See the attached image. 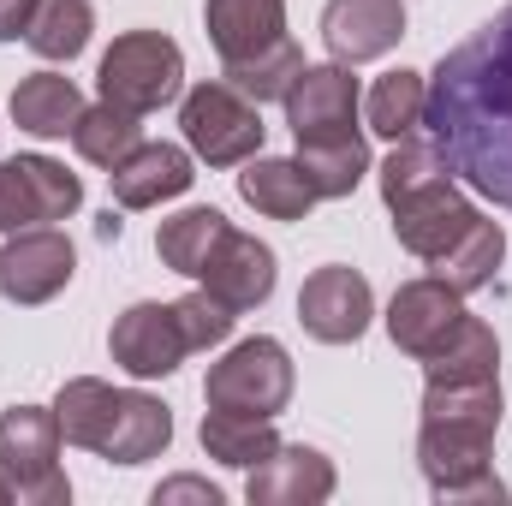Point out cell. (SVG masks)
Instances as JSON below:
<instances>
[{"mask_svg": "<svg viewBox=\"0 0 512 506\" xmlns=\"http://www.w3.org/2000/svg\"><path fill=\"white\" fill-rule=\"evenodd\" d=\"M423 126L477 197L512 209V6L441 54Z\"/></svg>", "mask_w": 512, "mask_h": 506, "instance_id": "6da1fadb", "label": "cell"}, {"mask_svg": "<svg viewBox=\"0 0 512 506\" xmlns=\"http://www.w3.org/2000/svg\"><path fill=\"white\" fill-rule=\"evenodd\" d=\"M96 84H102V102L131 108V114H155V108H167V102L179 96V84H185V54H179V42L161 36V30H126V36H114V48L102 54Z\"/></svg>", "mask_w": 512, "mask_h": 506, "instance_id": "7a4b0ae2", "label": "cell"}, {"mask_svg": "<svg viewBox=\"0 0 512 506\" xmlns=\"http://www.w3.org/2000/svg\"><path fill=\"white\" fill-rule=\"evenodd\" d=\"M60 417L54 405H12L0 417V477L30 506H66V477H60Z\"/></svg>", "mask_w": 512, "mask_h": 506, "instance_id": "3957f363", "label": "cell"}, {"mask_svg": "<svg viewBox=\"0 0 512 506\" xmlns=\"http://www.w3.org/2000/svg\"><path fill=\"white\" fill-rule=\"evenodd\" d=\"M179 126H185V143L197 161L209 167H239L262 149V108L251 96H239L227 78L221 84H197L185 102H179Z\"/></svg>", "mask_w": 512, "mask_h": 506, "instance_id": "277c9868", "label": "cell"}, {"mask_svg": "<svg viewBox=\"0 0 512 506\" xmlns=\"http://www.w3.org/2000/svg\"><path fill=\"white\" fill-rule=\"evenodd\" d=\"M203 399L209 405H227V411H256V417H280L286 399H292V358L280 340H239L203 381Z\"/></svg>", "mask_w": 512, "mask_h": 506, "instance_id": "5b68a950", "label": "cell"}, {"mask_svg": "<svg viewBox=\"0 0 512 506\" xmlns=\"http://www.w3.org/2000/svg\"><path fill=\"white\" fill-rule=\"evenodd\" d=\"M78 203H84V185L60 161H48V155L0 161V233L66 221V215H78Z\"/></svg>", "mask_w": 512, "mask_h": 506, "instance_id": "8992f818", "label": "cell"}, {"mask_svg": "<svg viewBox=\"0 0 512 506\" xmlns=\"http://www.w3.org/2000/svg\"><path fill=\"white\" fill-rule=\"evenodd\" d=\"M495 429L501 423H477V417H423L417 429V465L435 489V501L453 506V495L477 477H489L495 459Z\"/></svg>", "mask_w": 512, "mask_h": 506, "instance_id": "52a82bcc", "label": "cell"}, {"mask_svg": "<svg viewBox=\"0 0 512 506\" xmlns=\"http://www.w3.org/2000/svg\"><path fill=\"white\" fill-rule=\"evenodd\" d=\"M370 316H376L370 280H364L358 268H346V262L316 268V274L304 280V292H298V322H304V334L322 340V346H352V340H364Z\"/></svg>", "mask_w": 512, "mask_h": 506, "instance_id": "ba28073f", "label": "cell"}, {"mask_svg": "<svg viewBox=\"0 0 512 506\" xmlns=\"http://www.w3.org/2000/svg\"><path fill=\"white\" fill-rule=\"evenodd\" d=\"M72 268H78V251L66 233L24 227V233H6L0 245V292L12 304H48L54 292L72 286Z\"/></svg>", "mask_w": 512, "mask_h": 506, "instance_id": "9c48e42d", "label": "cell"}, {"mask_svg": "<svg viewBox=\"0 0 512 506\" xmlns=\"http://www.w3.org/2000/svg\"><path fill=\"white\" fill-rule=\"evenodd\" d=\"M286 126L298 143H328V137H352L358 120V78L334 60V66H304L286 90Z\"/></svg>", "mask_w": 512, "mask_h": 506, "instance_id": "30bf717a", "label": "cell"}, {"mask_svg": "<svg viewBox=\"0 0 512 506\" xmlns=\"http://www.w3.org/2000/svg\"><path fill=\"white\" fill-rule=\"evenodd\" d=\"M108 346H114V364H120L126 376H137V381L173 376V370L191 358V340H185L173 304H131L126 316L114 322Z\"/></svg>", "mask_w": 512, "mask_h": 506, "instance_id": "8fae6325", "label": "cell"}, {"mask_svg": "<svg viewBox=\"0 0 512 506\" xmlns=\"http://www.w3.org/2000/svg\"><path fill=\"white\" fill-rule=\"evenodd\" d=\"M465 322V292H453L447 280H405L399 292H393V304H387V334H393V346L399 352H411V358H429L453 328Z\"/></svg>", "mask_w": 512, "mask_h": 506, "instance_id": "7c38bea8", "label": "cell"}, {"mask_svg": "<svg viewBox=\"0 0 512 506\" xmlns=\"http://www.w3.org/2000/svg\"><path fill=\"white\" fill-rule=\"evenodd\" d=\"M405 36V6L399 0H328L322 6V42L340 66L382 60Z\"/></svg>", "mask_w": 512, "mask_h": 506, "instance_id": "4fadbf2b", "label": "cell"}, {"mask_svg": "<svg viewBox=\"0 0 512 506\" xmlns=\"http://www.w3.org/2000/svg\"><path fill=\"white\" fill-rule=\"evenodd\" d=\"M197 280H203L221 304L256 310V304H268V292H274V251H268L262 239H251V233L227 227V233L215 239L209 262L197 268Z\"/></svg>", "mask_w": 512, "mask_h": 506, "instance_id": "5bb4252c", "label": "cell"}, {"mask_svg": "<svg viewBox=\"0 0 512 506\" xmlns=\"http://www.w3.org/2000/svg\"><path fill=\"white\" fill-rule=\"evenodd\" d=\"M471 221H477V209L465 203V191H459L453 179H441V185H429V191L393 203V239L411 256H423V262H435Z\"/></svg>", "mask_w": 512, "mask_h": 506, "instance_id": "9a60e30c", "label": "cell"}, {"mask_svg": "<svg viewBox=\"0 0 512 506\" xmlns=\"http://www.w3.org/2000/svg\"><path fill=\"white\" fill-rule=\"evenodd\" d=\"M334 495V465L316 447H274L262 465H251L245 501L251 506H316Z\"/></svg>", "mask_w": 512, "mask_h": 506, "instance_id": "2e32d148", "label": "cell"}, {"mask_svg": "<svg viewBox=\"0 0 512 506\" xmlns=\"http://www.w3.org/2000/svg\"><path fill=\"white\" fill-rule=\"evenodd\" d=\"M108 179H114V203L120 209H155V203L191 191L197 173H191L185 149H173V143H137Z\"/></svg>", "mask_w": 512, "mask_h": 506, "instance_id": "e0dca14e", "label": "cell"}, {"mask_svg": "<svg viewBox=\"0 0 512 506\" xmlns=\"http://www.w3.org/2000/svg\"><path fill=\"white\" fill-rule=\"evenodd\" d=\"M203 24H209L221 66H233V60H251L286 36V0H209Z\"/></svg>", "mask_w": 512, "mask_h": 506, "instance_id": "ac0fdd59", "label": "cell"}, {"mask_svg": "<svg viewBox=\"0 0 512 506\" xmlns=\"http://www.w3.org/2000/svg\"><path fill=\"white\" fill-rule=\"evenodd\" d=\"M173 441V411L149 393H120L114 399V423L102 435V459L108 465H143V459H161Z\"/></svg>", "mask_w": 512, "mask_h": 506, "instance_id": "d6986e66", "label": "cell"}, {"mask_svg": "<svg viewBox=\"0 0 512 506\" xmlns=\"http://www.w3.org/2000/svg\"><path fill=\"white\" fill-rule=\"evenodd\" d=\"M78 114H84V96L66 72H30L12 90V120L30 137H72Z\"/></svg>", "mask_w": 512, "mask_h": 506, "instance_id": "ffe728a7", "label": "cell"}, {"mask_svg": "<svg viewBox=\"0 0 512 506\" xmlns=\"http://www.w3.org/2000/svg\"><path fill=\"white\" fill-rule=\"evenodd\" d=\"M239 197L251 203L256 215H268V221H304L310 203H316L304 167L298 161H280V155H256L251 167L239 173Z\"/></svg>", "mask_w": 512, "mask_h": 506, "instance_id": "44dd1931", "label": "cell"}, {"mask_svg": "<svg viewBox=\"0 0 512 506\" xmlns=\"http://www.w3.org/2000/svg\"><path fill=\"white\" fill-rule=\"evenodd\" d=\"M274 447H280L274 417L209 405V417H203V453H209V459H221V465H233V471H251V465H262Z\"/></svg>", "mask_w": 512, "mask_h": 506, "instance_id": "7402d4cb", "label": "cell"}, {"mask_svg": "<svg viewBox=\"0 0 512 506\" xmlns=\"http://www.w3.org/2000/svg\"><path fill=\"white\" fill-rule=\"evenodd\" d=\"M423 370H429V381H495V370H501V340H495L489 322H477L465 310V322L423 358Z\"/></svg>", "mask_w": 512, "mask_h": 506, "instance_id": "603a6c76", "label": "cell"}, {"mask_svg": "<svg viewBox=\"0 0 512 506\" xmlns=\"http://www.w3.org/2000/svg\"><path fill=\"white\" fill-rule=\"evenodd\" d=\"M501 256H507V233L495 227V221H471L447 251L435 256V280H447L453 292H477V286H489L495 280V268H501Z\"/></svg>", "mask_w": 512, "mask_h": 506, "instance_id": "cb8c5ba5", "label": "cell"}, {"mask_svg": "<svg viewBox=\"0 0 512 506\" xmlns=\"http://www.w3.org/2000/svg\"><path fill=\"white\" fill-rule=\"evenodd\" d=\"M298 167H304L316 203L322 197H352L358 179L370 173V143L358 131L352 137H328V143H298Z\"/></svg>", "mask_w": 512, "mask_h": 506, "instance_id": "d4e9b609", "label": "cell"}, {"mask_svg": "<svg viewBox=\"0 0 512 506\" xmlns=\"http://www.w3.org/2000/svg\"><path fill=\"white\" fill-rule=\"evenodd\" d=\"M114 399H120V387H108V381L96 376H72L60 387V399H54V417H60V435L72 441V447H102V435H108V423H114Z\"/></svg>", "mask_w": 512, "mask_h": 506, "instance_id": "484cf974", "label": "cell"}, {"mask_svg": "<svg viewBox=\"0 0 512 506\" xmlns=\"http://www.w3.org/2000/svg\"><path fill=\"white\" fill-rule=\"evenodd\" d=\"M90 30H96L90 0H36V18L24 30V42L42 60H78L90 48Z\"/></svg>", "mask_w": 512, "mask_h": 506, "instance_id": "4316f807", "label": "cell"}, {"mask_svg": "<svg viewBox=\"0 0 512 506\" xmlns=\"http://www.w3.org/2000/svg\"><path fill=\"white\" fill-rule=\"evenodd\" d=\"M453 167H447V155H441V143L435 137H417V131H405L399 143H393V155L382 161V203H405V197H417V191H429V185H441Z\"/></svg>", "mask_w": 512, "mask_h": 506, "instance_id": "83f0119b", "label": "cell"}, {"mask_svg": "<svg viewBox=\"0 0 512 506\" xmlns=\"http://www.w3.org/2000/svg\"><path fill=\"white\" fill-rule=\"evenodd\" d=\"M143 114H131V108H114V102H96V108H84L78 114V126H72V143H78V155L84 161H96V167H120L131 149L143 143V126H137Z\"/></svg>", "mask_w": 512, "mask_h": 506, "instance_id": "f1b7e54d", "label": "cell"}, {"mask_svg": "<svg viewBox=\"0 0 512 506\" xmlns=\"http://www.w3.org/2000/svg\"><path fill=\"white\" fill-rule=\"evenodd\" d=\"M221 233H227V215H221V209H185V215L161 221L155 251H161V262H167L173 274L197 280V268L209 262V251H215V239H221Z\"/></svg>", "mask_w": 512, "mask_h": 506, "instance_id": "f546056e", "label": "cell"}, {"mask_svg": "<svg viewBox=\"0 0 512 506\" xmlns=\"http://www.w3.org/2000/svg\"><path fill=\"white\" fill-rule=\"evenodd\" d=\"M423 102H429V84H423V72H387L376 78V90H370V131L376 137H405V131L423 126Z\"/></svg>", "mask_w": 512, "mask_h": 506, "instance_id": "4dcf8cb0", "label": "cell"}, {"mask_svg": "<svg viewBox=\"0 0 512 506\" xmlns=\"http://www.w3.org/2000/svg\"><path fill=\"white\" fill-rule=\"evenodd\" d=\"M298 72H304V54L280 36L274 48H262V54H251V60H233V66H227V84L262 108V102H286V90H292Z\"/></svg>", "mask_w": 512, "mask_h": 506, "instance_id": "1f68e13d", "label": "cell"}, {"mask_svg": "<svg viewBox=\"0 0 512 506\" xmlns=\"http://www.w3.org/2000/svg\"><path fill=\"white\" fill-rule=\"evenodd\" d=\"M173 310H179V328H185L191 352H209V346H221V340L233 334V322H239V310H233V304H221L209 286H197V292H191V298H179Z\"/></svg>", "mask_w": 512, "mask_h": 506, "instance_id": "d6a6232c", "label": "cell"}, {"mask_svg": "<svg viewBox=\"0 0 512 506\" xmlns=\"http://www.w3.org/2000/svg\"><path fill=\"white\" fill-rule=\"evenodd\" d=\"M167 501L221 506V489H215V483H203V477H173V483H161V489H155V506H167Z\"/></svg>", "mask_w": 512, "mask_h": 506, "instance_id": "836d02e7", "label": "cell"}, {"mask_svg": "<svg viewBox=\"0 0 512 506\" xmlns=\"http://www.w3.org/2000/svg\"><path fill=\"white\" fill-rule=\"evenodd\" d=\"M30 18H36V0H0V42L24 36V30H30Z\"/></svg>", "mask_w": 512, "mask_h": 506, "instance_id": "e575fe53", "label": "cell"}, {"mask_svg": "<svg viewBox=\"0 0 512 506\" xmlns=\"http://www.w3.org/2000/svg\"><path fill=\"white\" fill-rule=\"evenodd\" d=\"M477 501H495V506H501V501H507V483L489 471V477H477V483H465V489L453 495V506H477Z\"/></svg>", "mask_w": 512, "mask_h": 506, "instance_id": "d590c367", "label": "cell"}, {"mask_svg": "<svg viewBox=\"0 0 512 506\" xmlns=\"http://www.w3.org/2000/svg\"><path fill=\"white\" fill-rule=\"evenodd\" d=\"M6 501H18V489H12V483L0 477V506H6Z\"/></svg>", "mask_w": 512, "mask_h": 506, "instance_id": "8d00e7d4", "label": "cell"}]
</instances>
